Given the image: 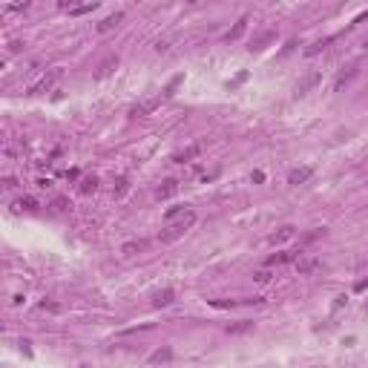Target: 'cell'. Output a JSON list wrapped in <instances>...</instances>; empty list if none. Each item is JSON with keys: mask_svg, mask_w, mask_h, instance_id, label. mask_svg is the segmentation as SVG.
I'll return each mask as SVG.
<instances>
[{"mask_svg": "<svg viewBox=\"0 0 368 368\" xmlns=\"http://www.w3.org/2000/svg\"><path fill=\"white\" fill-rule=\"evenodd\" d=\"M161 98H164V95H155V98H147V101H141L138 107H132V110H129V115H132V118H144V115L155 112V110H158V104H161Z\"/></svg>", "mask_w": 368, "mask_h": 368, "instance_id": "cell-4", "label": "cell"}, {"mask_svg": "<svg viewBox=\"0 0 368 368\" xmlns=\"http://www.w3.org/2000/svg\"><path fill=\"white\" fill-rule=\"evenodd\" d=\"M199 153H202V144H190V147H184L182 153H176L170 161L173 164H184V161H193V158H199Z\"/></svg>", "mask_w": 368, "mask_h": 368, "instance_id": "cell-11", "label": "cell"}, {"mask_svg": "<svg viewBox=\"0 0 368 368\" xmlns=\"http://www.w3.org/2000/svg\"><path fill=\"white\" fill-rule=\"evenodd\" d=\"M331 40H334V37H325V40H316L313 46H308V49H305V55H316V52H322V49H325V46H328Z\"/></svg>", "mask_w": 368, "mask_h": 368, "instance_id": "cell-25", "label": "cell"}, {"mask_svg": "<svg viewBox=\"0 0 368 368\" xmlns=\"http://www.w3.org/2000/svg\"><path fill=\"white\" fill-rule=\"evenodd\" d=\"M247 23H250V18H247V15H242V18L236 20V26H233V29L224 35V40H227V43H230V40H239V37H242V35L247 32Z\"/></svg>", "mask_w": 368, "mask_h": 368, "instance_id": "cell-13", "label": "cell"}, {"mask_svg": "<svg viewBox=\"0 0 368 368\" xmlns=\"http://www.w3.org/2000/svg\"><path fill=\"white\" fill-rule=\"evenodd\" d=\"M184 81V75H176V78H173V81H170V84H167V90H164V98H170V95H173V92H176V87H179V84H182Z\"/></svg>", "mask_w": 368, "mask_h": 368, "instance_id": "cell-27", "label": "cell"}, {"mask_svg": "<svg viewBox=\"0 0 368 368\" xmlns=\"http://www.w3.org/2000/svg\"><path fill=\"white\" fill-rule=\"evenodd\" d=\"M147 245H150L147 239H132V242H124L121 245V253L124 256H135V253H144Z\"/></svg>", "mask_w": 368, "mask_h": 368, "instance_id": "cell-14", "label": "cell"}, {"mask_svg": "<svg viewBox=\"0 0 368 368\" xmlns=\"http://www.w3.org/2000/svg\"><path fill=\"white\" fill-rule=\"evenodd\" d=\"M52 210H58V213L66 210V199H55V202H52Z\"/></svg>", "mask_w": 368, "mask_h": 368, "instance_id": "cell-31", "label": "cell"}, {"mask_svg": "<svg viewBox=\"0 0 368 368\" xmlns=\"http://www.w3.org/2000/svg\"><path fill=\"white\" fill-rule=\"evenodd\" d=\"M274 37H276V32H265V35H262L259 40H253V46H250V49H265V46H268V43H271Z\"/></svg>", "mask_w": 368, "mask_h": 368, "instance_id": "cell-22", "label": "cell"}, {"mask_svg": "<svg viewBox=\"0 0 368 368\" xmlns=\"http://www.w3.org/2000/svg\"><path fill=\"white\" fill-rule=\"evenodd\" d=\"M366 308H368V305H366Z\"/></svg>", "mask_w": 368, "mask_h": 368, "instance_id": "cell-37", "label": "cell"}, {"mask_svg": "<svg viewBox=\"0 0 368 368\" xmlns=\"http://www.w3.org/2000/svg\"><path fill=\"white\" fill-rule=\"evenodd\" d=\"M366 288H368V279H360V282L354 285V291H366Z\"/></svg>", "mask_w": 368, "mask_h": 368, "instance_id": "cell-36", "label": "cell"}, {"mask_svg": "<svg viewBox=\"0 0 368 368\" xmlns=\"http://www.w3.org/2000/svg\"><path fill=\"white\" fill-rule=\"evenodd\" d=\"M121 20H124V12H112V15H107V18L95 26V32H98V35H107V32L118 29V26H121Z\"/></svg>", "mask_w": 368, "mask_h": 368, "instance_id": "cell-7", "label": "cell"}, {"mask_svg": "<svg viewBox=\"0 0 368 368\" xmlns=\"http://www.w3.org/2000/svg\"><path fill=\"white\" fill-rule=\"evenodd\" d=\"M127 190H129V179H127V176H118L115 184H112V196H115V199H121Z\"/></svg>", "mask_w": 368, "mask_h": 368, "instance_id": "cell-18", "label": "cell"}, {"mask_svg": "<svg viewBox=\"0 0 368 368\" xmlns=\"http://www.w3.org/2000/svg\"><path fill=\"white\" fill-rule=\"evenodd\" d=\"M29 3H15V6H3V12H26Z\"/></svg>", "mask_w": 368, "mask_h": 368, "instance_id": "cell-29", "label": "cell"}, {"mask_svg": "<svg viewBox=\"0 0 368 368\" xmlns=\"http://www.w3.org/2000/svg\"><path fill=\"white\" fill-rule=\"evenodd\" d=\"M23 299H26L23 294H15V296H12V305H23Z\"/></svg>", "mask_w": 368, "mask_h": 368, "instance_id": "cell-35", "label": "cell"}, {"mask_svg": "<svg viewBox=\"0 0 368 368\" xmlns=\"http://www.w3.org/2000/svg\"><path fill=\"white\" fill-rule=\"evenodd\" d=\"M37 308H40V311H52V313H58V311H61V305H58V302H46V299H43Z\"/></svg>", "mask_w": 368, "mask_h": 368, "instance_id": "cell-28", "label": "cell"}, {"mask_svg": "<svg viewBox=\"0 0 368 368\" xmlns=\"http://www.w3.org/2000/svg\"><path fill=\"white\" fill-rule=\"evenodd\" d=\"M15 187H18V179L15 176H6L3 179V190H15Z\"/></svg>", "mask_w": 368, "mask_h": 368, "instance_id": "cell-30", "label": "cell"}, {"mask_svg": "<svg viewBox=\"0 0 368 368\" xmlns=\"http://www.w3.org/2000/svg\"><path fill=\"white\" fill-rule=\"evenodd\" d=\"M37 187H40V190H49L52 182H49V179H37Z\"/></svg>", "mask_w": 368, "mask_h": 368, "instance_id": "cell-34", "label": "cell"}, {"mask_svg": "<svg viewBox=\"0 0 368 368\" xmlns=\"http://www.w3.org/2000/svg\"><path fill=\"white\" fill-rule=\"evenodd\" d=\"M118 66V55H110V58H104V61L98 63V72H95V78H107L112 69Z\"/></svg>", "mask_w": 368, "mask_h": 368, "instance_id": "cell-16", "label": "cell"}, {"mask_svg": "<svg viewBox=\"0 0 368 368\" xmlns=\"http://www.w3.org/2000/svg\"><path fill=\"white\" fill-rule=\"evenodd\" d=\"M179 187H182V182H179V179H164V182L155 187V199H158V202H164V199H173V196L179 193Z\"/></svg>", "mask_w": 368, "mask_h": 368, "instance_id": "cell-5", "label": "cell"}, {"mask_svg": "<svg viewBox=\"0 0 368 368\" xmlns=\"http://www.w3.org/2000/svg\"><path fill=\"white\" fill-rule=\"evenodd\" d=\"M250 179H253L256 184H262V182H265V173H262V170H253V176H250Z\"/></svg>", "mask_w": 368, "mask_h": 368, "instance_id": "cell-33", "label": "cell"}, {"mask_svg": "<svg viewBox=\"0 0 368 368\" xmlns=\"http://www.w3.org/2000/svg\"><path fill=\"white\" fill-rule=\"evenodd\" d=\"M311 176H313V167H294L291 176H288V184H291V187H299V184H305Z\"/></svg>", "mask_w": 368, "mask_h": 368, "instance_id": "cell-9", "label": "cell"}, {"mask_svg": "<svg viewBox=\"0 0 368 368\" xmlns=\"http://www.w3.org/2000/svg\"><path fill=\"white\" fill-rule=\"evenodd\" d=\"M23 46H26V43H23V40H12V43H9V52H20V49H23Z\"/></svg>", "mask_w": 368, "mask_h": 368, "instance_id": "cell-32", "label": "cell"}, {"mask_svg": "<svg viewBox=\"0 0 368 368\" xmlns=\"http://www.w3.org/2000/svg\"><path fill=\"white\" fill-rule=\"evenodd\" d=\"M184 210H190V207H187V204H176V207H170V210L164 213V221H173V219H179Z\"/></svg>", "mask_w": 368, "mask_h": 368, "instance_id": "cell-24", "label": "cell"}, {"mask_svg": "<svg viewBox=\"0 0 368 368\" xmlns=\"http://www.w3.org/2000/svg\"><path fill=\"white\" fill-rule=\"evenodd\" d=\"M274 279V271L271 268H259V271H253V282H259V285H268Z\"/></svg>", "mask_w": 368, "mask_h": 368, "instance_id": "cell-20", "label": "cell"}, {"mask_svg": "<svg viewBox=\"0 0 368 368\" xmlns=\"http://www.w3.org/2000/svg\"><path fill=\"white\" fill-rule=\"evenodd\" d=\"M173 357V351L170 348H161V351H155L153 357H150V363H164V360H170Z\"/></svg>", "mask_w": 368, "mask_h": 368, "instance_id": "cell-26", "label": "cell"}, {"mask_svg": "<svg viewBox=\"0 0 368 368\" xmlns=\"http://www.w3.org/2000/svg\"><path fill=\"white\" fill-rule=\"evenodd\" d=\"M322 268V262H319V256H311V253H299V259H296V271L302 276L313 274V271H319Z\"/></svg>", "mask_w": 368, "mask_h": 368, "instance_id": "cell-3", "label": "cell"}, {"mask_svg": "<svg viewBox=\"0 0 368 368\" xmlns=\"http://www.w3.org/2000/svg\"><path fill=\"white\" fill-rule=\"evenodd\" d=\"M357 72H360V66H357V63H354V66H348V72H339V78L334 81V92H342V90H345V87H348V84L357 78Z\"/></svg>", "mask_w": 368, "mask_h": 368, "instance_id": "cell-12", "label": "cell"}, {"mask_svg": "<svg viewBox=\"0 0 368 368\" xmlns=\"http://www.w3.org/2000/svg\"><path fill=\"white\" fill-rule=\"evenodd\" d=\"M61 75H63V69L61 66H55L52 72H46V75H40L35 84H29V90H26V95H43V92H49L58 81H61Z\"/></svg>", "mask_w": 368, "mask_h": 368, "instance_id": "cell-2", "label": "cell"}, {"mask_svg": "<svg viewBox=\"0 0 368 368\" xmlns=\"http://www.w3.org/2000/svg\"><path fill=\"white\" fill-rule=\"evenodd\" d=\"M253 328V322L250 319H242V322H236V325H227V334H245Z\"/></svg>", "mask_w": 368, "mask_h": 368, "instance_id": "cell-21", "label": "cell"}, {"mask_svg": "<svg viewBox=\"0 0 368 368\" xmlns=\"http://www.w3.org/2000/svg\"><path fill=\"white\" fill-rule=\"evenodd\" d=\"M294 236H296V227H294V224H282L276 233H271L268 242H271V245H285V242H291Z\"/></svg>", "mask_w": 368, "mask_h": 368, "instance_id": "cell-8", "label": "cell"}, {"mask_svg": "<svg viewBox=\"0 0 368 368\" xmlns=\"http://www.w3.org/2000/svg\"><path fill=\"white\" fill-rule=\"evenodd\" d=\"M319 81H322V75H319V72H311V75H305V78H302V81L296 84L294 95H296V98H305V95H308L311 90H313V87H316Z\"/></svg>", "mask_w": 368, "mask_h": 368, "instance_id": "cell-6", "label": "cell"}, {"mask_svg": "<svg viewBox=\"0 0 368 368\" xmlns=\"http://www.w3.org/2000/svg\"><path fill=\"white\" fill-rule=\"evenodd\" d=\"M196 224V213L193 210H184L179 219H173V221H167V227H164V233H161V239L164 242H173V239H179V236H184L190 227Z\"/></svg>", "mask_w": 368, "mask_h": 368, "instance_id": "cell-1", "label": "cell"}, {"mask_svg": "<svg viewBox=\"0 0 368 368\" xmlns=\"http://www.w3.org/2000/svg\"><path fill=\"white\" fill-rule=\"evenodd\" d=\"M299 253H302V250H299ZM299 253H296V250H282V253H274L265 265H268V268H276V265H285V262H296Z\"/></svg>", "mask_w": 368, "mask_h": 368, "instance_id": "cell-10", "label": "cell"}, {"mask_svg": "<svg viewBox=\"0 0 368 368\" xmlns=\"http://www.w3.org/2000/svg\"><path fill=\"white\" fill-rule=\"evenodd\" d=\"M84 196H90V193H95L98 190V179L95 176H87V179H81V187H78Z\"/></svg>", "mask_w": 368, "mask_h": 368, "instance_id": "cell-19", "label": "cell"}, {"mask_svg": "<svg viewBox=\"0 0 368 368\" xmlns=\"http://www.w3.org/2000/svg\"><path fill=\"white\" fill-rule=\"evenodd\" d=\"M15 210H37V199L35 196H20L15 202Z\"/></svg>", "mask_w": 368, "mask_h": 368, "instance_id": "cell-17", "label": "cell"}, {"mask_svg": "<svg viewBox=\"0 0 368 368\" xmlns=\"http://www.w3.org/2000/svg\"><path fill=\"white\" fill-rule=\"evenodd\" d=\"M173 299H176V291H173V288H164V291H158L153 296V305L155 308H167V305H173Z\"/></svg>", "mask_w": 368, "mask_h": 368, "instance_id": "cell-15", "label": "cell"}, {"mask_svg": "<svg viewBox=\"0 0 368 368\" xmlns=\"http://www.w3.org/2000/svg\"><path fill=\"white\" fill-rule=\"evenodd\" d=\"M95 9H98V3H84V6H72L69 15H90V12H95Z\"/></svg>", "mask_w": 368, "mask_h": 368, "instance_id": "cell-23", "label": "cell"}]
</instances>
